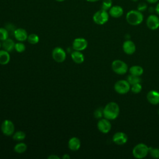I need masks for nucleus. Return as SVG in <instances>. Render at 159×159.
I'll list each match as a JSON object with an SVG mask.
<instances>
[{"instance_id": "nucleus-8", "label": "nucleus", "mask_w": 159, "mask_h": 159, "mask_svg": "<svg viewBox=\"0 0 159 159\" xmlns=\"http://www.w3.org/2000/svg\"><path fill=\"white\" fill-rule=\"evenodd\" d=\"M52 56L53 59L58 63L63 62L66 57V52L64 49L60 47H57L53 48L52 52Z\"/></svg>"}, {"instance_id": "nucleus-16", "label": "nucleus", "mask_w": 159, "mask_h": 159, "mask_svg": "<svg viewBox=\"0 0 159 159\" xmlns=\"http://www.w3.org/2000/svg\"><path fill=\"white\" fill-rule=\"evenodd\" d=\"M147 99L150 104L157 105L159 104V92L155 90L150 91L147 93Z\"/></svg>"}, {"instance_id": "nucleus-2", "label": "nucleus", "mask_w": 159, "mask_h": 159, "mask_svg": "<svg viewBox=\"0 0 159 159\" xmlns=\"http://www.w3.org/2000/svg\"><path fill=\"white\" fill-rule=\"evenodd\" d=\"M125 19L128 24L131 25H138L143 20V14L137 9L128 11L125 16Z\"/></svg>"}, {"instance_id": "nucleus-31", "label": "nucleus", "mask_w": 159, "mask_h": 159, "mask_svg": "<svg viewBox=\"0 0 159 159\" xmlns=\"http://www.w3.org/2000/svg\"><path fill=\"white\" fill-rule=\"evenodd\" d=\"M148 6H147V4L145 3V2H140L137 5V9L142 12L145 11L147 9Z\"/></svg>"}, {"instance_id": "nucleus-37", "label": "nucleus", "mask_w": 159, "mask_h": 159, "mask_svg": "<svg viewBox=\"0 0 159 159\" xmlns=\"http://www.w3.org/2000/svg\"><path fill=\"white\" fill-rule=\"evenodd\" d=\"M62 158L63 159H70V157L69 155L68 154H64L62 157Z\"/></svg>"}, {"instance_id": "nucleus-38", "label": "nucleus", "mask_w": 159, "mask_h": 159, "mask_svg": "<svg viewBox=\"0 0 159 159\" xmlns=\"http://www.w3.org/2000/svg\"><path fill=\"white\" fill-rule=\"evenodd\" d=\"M86 1L89 2H96L99 1V0H86Z\"/></svg>"}, {"instance_id": "nucleus-33", "label": "nucleus", "mask_w": 159, "mask_h": 159, "mask_svg": "<svg viewBox=\"0 0 159 159\" xmlns=\"http://www.w3.org/2000/svg\"><path fill=\"white\" fill-rule=\"evenodd\" d=\"M5 28L7 30V31L9 32V33H12L14 34V30L16 29L15 28V26L11 24V23H7L6 25V27Z\"/></svg>"}, {"instance_id": "nucleus-27", "label": "nucleus", "mask_w": 159, "mask_h": 159, "mask_svg": "<svg viewBox=\"0 0 159 159\" xmlns=\"http://www.w3.org/2000/svg\"><path fill=\"white\" fill-rule=\"evenodd\" d=\"M9 32L5 27H0V40L3 41L9 37Z\"/></svg>"}, {"instance_id": "nucleus-11", "label": "nucleus", "mask_w": 159, "mask_h": 159, "mask_svg": "<svg viewBox=\"0 0 159 159\" xmlns=\"http://www.w3.org/2000/svg\"><path fill=\"white\" fill-rule=\"evenodd\" d=\"M146 24L150 30H156L159 27V17L155 14H150L146 20Z\"/></svg>"}, {"instance_id": "nucleus-14", "label": "nucleus", "mask_w": 159, "mask_h": 159, "mask_svg": "<svg viewBox=\"0 0 159 159\" xmlns=\"http://www.w3.org/2000/svg\"><path fill=\"white\" fill-rule=\"evenodd\" d=\"M14 36L19 42H24L27 40L28 34L27 31L22 28H17L14 30Z\"/></svg>"}, {"instance_id": "nucleus-9", "label": "nucleus", "mask_w": 159, "mask_h": 159, "mask_svg": "<svg viewBox=\"0 0 159 159\" xmlns=\"http://www.w3.org/2000/svg\"><path fill=\"white\" fill-rule=\"evenodd\" d=\"M88 47V41L83 37H78L74 39L72 47L74 50L83 51L85 50Z\"/></svg>"}, {"instance_id": "nucleus-34", "label": "nucleus", "mask_w": 159, "mask_h": 159, "mask_svg": "<svg viewBox=\"0 0 159 159\" xmlns=\"http://www.w3.org/2000/svg\"><path fill=\"white\" fill-rule=\"evenodd\" d=\"M48 159H60V158L56 155H50L48 157Z\"/></svg>"}, {"instance_id": "nucleus-13", "label": "nucleus", "mask_w": 159, "mask_h": 159, "mask_svg": "<svg viewBox=\"0 0 159 159\" xmlns=\"http://www.w3.org/2000/svg\"><path fill=\"white\" fill-rule=\"evenodd\" d=\"M108 12L112 17L119 18L124 14V9L120 6L114 5L109 9Z\"/></svg>"}, {"instance_id": "nucleus-39", "label": "nucleus", "mask_w": 159, "mask_h": 159, "mask_svg": "<svg viewBox=\"0 0 159 159\" xmlns=\"http://www.w3.org/2000/svg\"><path fill=\"white\" fill-rule=\"evenodd\" d=\"M56 1H57V2H63V1H66V0H55Z\"/></svg>"}, {"instance_id": "nucleus-25", "label": "nucleus", "mask_w": 159, "mask_h": 159, "mask_svg": "<svg viewBox=\"0 0 159 159\" xmlns=\"http://www.w3.org/2000/svg\"><path fill=\"white\" fill-rule=\"evenodd\" d=\"M27 41L32 45H35L39 42V37L36 34H30L28 35Z\"/></svg>"}, {"instance_id": "nucleus-24", "label": "nucleus", "mask_w": 159, "mask_h": 159, "mask_svg": "<svg viewBox=\"0 0 159 159\" xmlns=\"http://www.w3.org/2000/svg\"><path fill=\"white\" fill-rule=\"evenodd\" d=\"M127 81L129 83L130 85L136 84V83H139L141 81V79L140 76L133 75H130L127 76Z\"/></svg>"}, {"instance_id": "nucleus-19", "label": "nucleus", "mask_w": 159, "mask_h": 159, "mask_svg": "<svg viewBox=\"0 0 159 159\" xmlns=\"http://www.w3.org/2000/svg\"><path fill=\"white\" fill-rule=\"evenodd\" d=\"M2 42V47L4 50L7 51L8 52H11L14 49L15 43L12 39L7 38Z\"/></svg>"}, {"instance_id": "nucleus-35", "label": "nucleus", "mask_w": 159, "mask_h": 159, "mask_svg": "<svg viewBox=\"0 0 159 159\" xmlns=\"http://www.w3.org/2000/svg\"><path fill=\"white\" fill-rule=\"evenodd\" d=\"M146 1L149 4H155L157 3L159 0H146Z\"/></svg>"}, {"instance_id": "nucleus-6", "label": "nucleus", "mask_w": 159, "mask_h": 159, "mask_svg": "<svg viewBox=\"0 0 159 159\" xmlns=\"http://www.w3.org/2000/svg\"><path fill=\"white\" fill-rule=\"evenodd\" d=\"M114 90L119 94H124L130 90V84L127 80H121L117 81L114 84Z\"/></svg>"}, {"instance_id": "nucleus-3", "label": "nucleus", "mask_w": 159, "mask_h": 159, "mask_svg": "<svg viewBox=\"0 0 159 159\" xmlns=\"http://www.w3.org/2000/svg\"><path fill=\"white\" fill-rule=\"evenodd\" d=\"M149 153V147L145 143L137 144L132 150L133 156L138 159L145 158Z\"/></svg>"}, {"instance_id": "nucleus-23", "label": "nucleus", "mask_w": 159, "mask_h": 159, "mask_svg": "<svg viewBox=\"0 0 159 159\" xmlns=\"http://www.w3.org/2000/svg\"><path fill=\"white\" fill-rule=\"evenodd\" d=\"M26 137V134L22 130H18L14 132L12 135V139L17 142H21L24 140Z\"/></svg>"}, {"instance_id": "nucleus-41", "label": "nucleus", "mask_w": 159, "mask_h": 159, "mask_svg": "<svg viewBox=\"0 0 159 159\" xmlns=\"http://www.w3.org/2000/svg\"><path fill=\"white\" fill-rule=\"evenodd\" d=\"M1 47H2V42H1V40H0V48H1Z\"/></svg>"}, {"instance_id": "nucleus-36", "label": "nucleus", "mask_w": 159, "mask_h": 159, "mask_svg": "<svg viewBox=\"0 0 159 159\" xmlns=\"http://www.w3.org/2000/svg\"><path fill=\"white\" fill-rule=\"evenodd\" d=\"M155 12H157V14L158 15H159V2H157V5H156V7H155Z\"/></svg>"}, {"instance_id": "nucleus-20", "label": "nucleus", "mask_w": 159, "mask_h": 159, "mask_svg": "<svg viewBox=\"0 0 159 159\" xmlns=\"http://www.w3.org/2000/svg\"><path fill=\"white\" fill-rule=\"evenodd\" d=\"M11 60L9 52L5 50H0V64L2 65L9 63Z\"/></svg>"}, {"instance_id": "nucleus-26", "label": "nucleus", "mask_w": 159, "mask_h": 159, "mask_svg": "<svg viewBox=\"0 0 159 159\" xmlns=\"http://www.w3.org/2000/svg\"><path fill=\"white\" fill-rule=\"evenodd\" d=\"M112 6V0H103L101 4V9L105 11H109Z\"/></svg>"}, {"instance_id": "nucleus-21", "label": "nucleus", "mask_w": 159, "mask_h": 159, "mask_svg": "<svg viewBox=\"0 0 159 159\" xmlns=\"http://www.w3.org/2000/svg\"><path fill=\"white\" fill-rule=\"evenodd\" d=\"M129 72L131 75L140 76L143 73V69L139 65H134L129 68Z\"/></svg>"}, {"instance_id": "nucleus-5", "label": "nucleus", "mask_w": 159, "mask_h": 159, "mask_svg": "<svg viewBox=\"0 0 159 159\" xmlns=\"http://www.w3.org/2000/svg\"><path fill=\"white\" fill-rule=\"evenodd\" d=\"M113 71L118 75L125 74L128 71V66L126 63L120 60H115L111 64Z\"/></svg>"}, {"instance_id": "nucleus-17", "label": "nucleus", "mask_w": 159, "mask_h": 159, "mask_svg": "<svg viewBox=\"0 0 159 159\" xmlns=\"http://www.w3.org/2000/svg\"><path fill=\"white\" fill-rule=\"evenodd\" d=\"M68 148L72 151H77L81 147V141L76 137L70 138L68 142Z\"/></svg>"}, {"instance_id": "nucleus-30", "label": "nucleus", "mask_w": 159, "mask_h": 159, "mask_svg": "<svg viewBox=\"0 0 159 159\" xmlns=\"http://www.w3.org/2000/svg\"><path fill=\"white\" fill-rule=\"evenodd\" d=\"M142 86L140 83L132 84V87L130 88L131 91L135 94L139 93L142 91Z\"/></svg>"}, {"instance_id": "nucleus-1", "label": "nucleus", "mask_w": 159, "mask_h": 159, "mask_svg": "<svg viewBox=\"0 0 159 159\" xmlns=\"http://www.w3.org/2000/svg\"><path fill=\"white\" fill-rule=\"evenodd\" d=\"M119 112L120 108L119 105L115 102H110L103 108V116L109 120H114L118 117Z\"/></svg>"}, {"instance_id": "nucleus-15", "label": "nucleus", "mask_w": 159, "mask_h": 159, "mask_svg": "<svg viewBox=\"0 0 159 159\" xmlns=\"http://www.w3.org/2000/svg\"><path fill=\"white\" fill-rule=\"evenodd\" d=\"M122 49L123 51L127 55H132L136 50V47L135 43L130 40H125L122 45Z\"/></svg>"}, {"instance_id": "nucleus-40", "label": "nucleus", "mask_w": 159, "mask_h": 159, "mask_svg": "<svg viewBox=\"0 0 159 159\" xmlns=\"http://www.w3.org/2000/svg\"><path fill=\"white\" fill-rule=\"evenodd\" d=\"M132 1H133V2H137V1H139V0H131Z\"/></svg>"}, {"instance_id": "nucleus-12", "label": "nucleus", "mask_w": 159, "mask_h": 159, "mask_svg": "<svg viewBox=\"0 0 159 159\" xmlns=\"http://www.w3.org/2000/svg\"><path fill=\"white\" fill-rule=\"evenodd\" d=\"M128 140V137L125 133L122 132H116L112 137V141L118 145L125 144Z\"/></svg>"}, {"instance_id": "nucleus-28", "label": "nucleus", "mask_w": 159, "mask_h": 159, "mask_svg": "<svg viewBox=\"0 0 159 159\" xmlns=\"http://www.w3.org/2000/svg\"><path fill=\"white\" fill-rule=\"evenodd\" d=\"M14 49L17 52L22 53L25 50V45L22 43V42H19L15 43Z\"/></svg>"}, {"instance_id": "nucleus-18", "label": "nucleus", "mask_w": 159, "mask_h": 159, "mask_svg": "<svg viewBox=\"0 0 159 159\" xmlns=\"http://www.w3.org/2000/svg\"><path fill=\"white\" fill-rule=\"evenodd\" d=\"M71 57L73 61L77 64H81L84 61V56L83 53H81V51H73L71 53Z\"/></svg>"}, {"instance_id": "nucleus-10", "label": "nucleus", "mask_w": 159, "mask_h": 159, "mask_svg": "<svg viewBox=\"0 0 159 159\" xmlns=\"http://www.w3.org/2000/svg\"><path fill=\"white\" fill-rule=\"evenodd\" d=\"M97 127L101 132L103 134H107L111 129V124L109 119L106 118L100 119L98 122Z\"/></svg>"}, {"instance_id": "nucleus-42", "label": "nucleus", "mask_w": 159, "mask_h": 159, "mask_svg": "<svg viewBox=\"0 0 159 159\" xmlns=\"http://www.w3.org/2000/svg\"><path fill=\"white\" fill-rule=\"evenodd\" d=\"M158 114H159V110H158Z\"/></svg>"}, {"instance_id": "nucleus-4", "label": "nucleus", "mask_w": 159, "mask_h": 159, "mask_svg": "<svg viewBox=\"0 0 159 159\" xmlns=\"http://www.w3.org/2000/svg\"><path fill=\"white\" fill-rule=\"evenodd\" d=\"M109 18V14L107 11L101 9L97 11L93 16L94 22L98 25H103L106 24Z\"/></svg>"}, {"instance_id": "nucleus-7", "label": "nucleus", "mask_w": 159, "mask_h": 159, "mask_svg": "<svg viewBox=\"0 0 159 159\" xmlns=\"http://www.w3.org/2000/svg\"><path fill=\"white\" fill-rule=\"evenodd\" d=\"M1 130L4 135L11 136L14 133L15 126L11 120L6 119L1 124Z\"/></svg>"}, {"instance_id": "nucleus-29", "label": "nucleus", "mask_w": 159, "mask_h": 159, "mask_svg": "<svg viewBox=\"0 0 159 159\" xmlns=\"http://www.w3.org/2000/svg\"><path fill=\"white\" fill-rule=\"evenodd\" d=\"M149 153L153 158H159V148L149 147Z\"/></svg>"}, {"instance_id": "nucleus-32", "label": "nucleus", "mask_w": 159, "mask_h": 159, "mask_svg": "<svg viewBox=\"0 0 159 159\" xmlns=\"http://www.w3.org/2000/svg\"><path fill=\"white\" fill-rule=\"evenodd\" d=\"M94 116L97 119H101L103 116V109L98 108L95 110L94 112Z\"/></svg>"}, {"instance_id": "nucleus-22", "label": "nucleus", "mask_w": 159, "mask_h": 159, "mask_svg": "<svg viewBox=\"0 0 159 159\" xmlns=\"http://www.w3.org/2000/svg\"><path fill=\"white\" fill-rule=\"evenodd\" d=\"M27 148V146L25 143L19 142L14 146V150L15 152L17 153H22L26 151Z\"/></svg>"}]
</instances>
